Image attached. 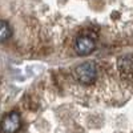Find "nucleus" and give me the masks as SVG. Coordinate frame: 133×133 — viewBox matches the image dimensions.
I'll return each mask as SVG.
<instances>
[{"mask_svg": "<svg viewBox=\"0 0 133 133\" xmlns=\"http://www.w3.org/2000/svg\"><path fill=\"white\" fill-rule=\"evenodd\" d=\"M11 35H12V31H11L9 24L5 20H2L0 21V40L5 41L8 37H11Z\"/></svg>", "mask_w": 133, "mask_h": 133, "instance_id": "39448f33", "label": "nucleus"}, {"mask_svg": "<svg viewBox=\"0 0 133 133\" xmlns=\"http://www.w3.org/2000/svg\"><path fill=\"white\" fill-rule=\"evenodd\" d=\"M21 127V118L17 112H9L3 117L2 132L3 133H17Z\"/></svg>", "mask_w": 133, "mask_h": 133, "instance_id": "f03ea898", "label": "nucleus"}, {"mask_svg": "<svg viewBox=\"0 0 133 133\" xmlns=\"http://www.w3.org/2000/svg\"><path fill=\"white\" fill-rule=\"evenodd\" d=\"M117 69L124 79H130L133 76V56L125 55L117 59Z\"/></svg>", "mask_w": 133, "mask_h": 133, "instance_id": "7ed1b4c3", "label": "nucleus"}, {"mask_svg": "<svg viewBox=\"0 0 133 133\" xmlns=\"http://www.w3.org/2000/svg\"><path fill=\"white\" fill-rule=\"evenodd\" d=\"M95 47H96L95 41L91 37H88V36H80V37H77V40H76V51H77V53H79L80 56L91 55L93 52Z\"/></svg>", "mask_w": 133, "mask_h": 133, "instance_id": "20e7f679", "label": "nucleus"}, {"mask_svg": "<svg viewBox=\"0 0 133 133\" xmlns=\"http://www.w3.org/2000/svg\"><path fill=\"white\" fill-rule=\"evenodd\" d=\"M75 76L81 84H92L97 79V66L92 61H87L76 66Z\"/></svg>", "mask_w": 133, "mask_h": 133, "instance_id": "f257e3e1", "label": "nucleus"}]
</instances>
